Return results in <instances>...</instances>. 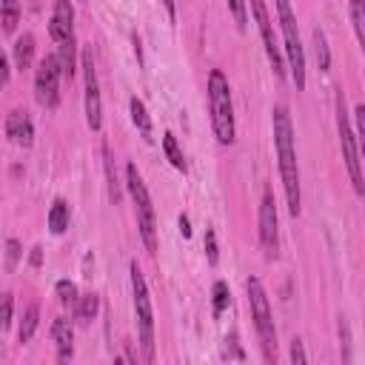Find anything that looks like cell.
Here are the masks:
<instances>
[{
	"instance_id": "4316f807",
	"label": "cell",
	"mask_w": 365,
	"mask_h": 365,
	"mask_svg": "<svg viewBox=\"0 0 365 365\" xmlns=\"http://www.w3.org/2000/svg\"><path fill=\"white\" fill-rule=\"evenodd\" d=\"M54 291H57V299H60L63 305H71V308H74V302H77V285H74L71 279H57Z\"/></svg>"
},
{
	"instance_id": "d6986e66",
	"label": "cell",
	"mask_w": 365,
	"mask_h": 365,
	"mask_svg": "<svg viewBox=\"0 0 365 365\" xmlns=\"http://www.w3.org/2000/svg\"><path fill=\"white\" fill-rule=\"evenodd\" d=\"M128 111H131V123L140 128V134H143L145 140H151V117H148V111H145V103H143L140 97H131V100H128Z\"/></svg>"
},
{
	"instance_id": "ac0fdd59",
	"label": "cell",
	"mask_w": 365,
	"mask_h": 365,
	"mask_svg": "<svg viewBox=\"0 0 365 365\" xmlns=\"http://www.w3.org/2000/svg\"><path fill=\"white\" fill-rule=\"evenodd\" d=\"M34 60V34H20L14 43V66L17 68H29Z\"/></svg>"
},
{
	"instance_id": "44dd1931",
	"label": "cell",
	"mask_w": 365,
	"mask_h": 365,
	"mask_svg": "<svg viewBox=\"0 0 365 365\" xmlns=\"http://www.w3.org/2000/svg\"><path fill=\"white\" fill-rule=\"evenodd\" d=\"M48 228H51V234H63L68 228V202L66 200H54V205L48 211Z\"/></svg>"
},
{
	"instance_id": "d4e9b609",
	"label": "cell",
	"mask_w": 365,
	"mask_h": 365,
	"mask_svg": "<svg viewBox=\"0 0 365 365\" xmlns=\"http://www.w3.org/2000/svg\"><path fill=\"white\" fill-rule=\"evenodd\" d=\"M211 302H214V317H220L225 308H228V302H231V294H228V285L222 282V279H217L214 282V288H211Z\"/></svg>"
},
{
	"instance_id": "7c38bea8",
	"label": "cell",
	"mask_w": 365,
	"mask_h": 365,
	"mask_svg": "<svg viewBox=\"0 0 365 365\" xmlns=\"http://www.w3.org/2000/svg\"><path fill=\"white\" fill-rule=\"evenodd\" d=\"M48 34L54 43L74 37V6L68 0H54V11L48 20Z\"/></svg>"
},
{
	"instance_id": "cb8c5ba5",
	"label": "cell",
	"mask_w": 365,
	"mask_h": 365,
	"mask_svg": "<svg viewBox=\"0 0 365 365\" xmlns=\"http://www.w3.org/2000/svg\"><path fill=\"white\" fill-rule=\"evenodd\" d=\"M103 163H106V180H108V197L111 202H120V180H117V171H114V157L108 151V145H103Z\"/></svg>"
},
{
	"instance_id": "4fadbf2b",
	"label": "cell",
	"mask_w": 365,
	"mask_h": 365,
	"mask_svg": "<svg viewBox=\"0 0 365 365\" xmlns=\"http://www.w3.org/2000/svg\"><path fill=\"white\" fill-rule=\"evenodd\" d=\"M6 137L14 145H23V148H29L34 143V125H31V117L23 108H14L6 117Z\"/></svg>"
},
{
	"instance_id": "7402d4cb",
	"label": "cell",
	"mask_w": 365,
	"mask_h": 365,
	"mask_svg": "<svg viewBox=\"0 0 365 365\" xmlns=\"http://www.w3.org/2000/svg\"><path fill=\"white\" fill-rule=\"evenodd\" d=\"M163 151H165L168 163H171L177 171H185V157H182V148H180V143H177V137H174L171 131H165V134H163Z\"/></svg>"
},
{
	"instance_id": "30bf717a",
	"label": "cell",
	"mask_w": 365,
	"mask_h": 365,
	"mask_svg": "<svg viewBox=\"0 0 365 365\" xmlns=\"http://www.w3.org/2000/svg\"><path fill=\"white\" fill-rule=\"evenodd\" d=\"M80 63H83V77H86V123H88L91 131H100V125H103V103H100V83H97V68H94L91 48L83 51Z\"/></svg>"
},
{
	"instance_id": "f546056e",
	"label": "cell",
	"mask_w": 365,
	"mask_h": 365,
	"mask_svg": "<svg viewBox=\"0 0 365 365\" xmlns=\"http://www.w3.org/2000/svg\"><path fill=\"white\" fill-rule=\"evenodd\" d=\"M225 3H228V11L234 14L237 26L245 29L248 26V6H245V0H225Z\"/></svg>"
},
{
	"instance_id": "1f68e13d",
	"label": "cell",
	"mask_w": 365,
	"mask_h": 365,
	"mask_svg": "<svg viewBox=\"0 0 365 365\" xmlns=\"http://www.w3.org/2000/svg\"><path fill=\"white\" fill-rule=\"evenodd\" d=\"M339 339H342V362H351V331H348L345 317L339 319Z\"/></svg>"
},
{
	"instance_id": "3957f363",
	"label": "cell",
	"mask_w": 365,
	"mask_h": 365,
	"mask_svg": "<svg viewBox=\"0 0 365 365\" xmlns=\"http://www.w3.org/2000/svg\"><path fill=\"white\" fill-rule=\"evenodd\" d=\"M245 291H248L251 319H254V328H257V336H259V345H262V356H265V362H274L277 359V328H274V314H271V305H268V294H265V288L257 277L245 279Z\"/></svg>"
},
{
	"instance_id": "9c48e42d",
	"label": "cell",
	"mask_w": 365,
	"mask_h": 365,
	"mask_svg": "<svg viewBox=\"0 0 365 365\" xmlns=\"http://www.w3.org/2000/svg\"><path fill=\"white\" fill-rule=\"evenodd\" d=\"M251 14L259 26V37H262V46H265L274 77H285V60H282V51L277 46V37H274V23H271V14L265 9V0H251Z\"/></svg>"
},
{
	"instance_id": "52a82bcc",
	"label": "cell",
	"mask_w": 365,
	"mask_h": 365,
	"mask_svg": "<svg viewBox=\"0 0 365 365\" xmlns=\"http://www.w3.org/2000/svg\"><path fill=\"white\" fill-rule=\"evenodd\" d=\"M348 117H351V114H348V108H345V94L336 91V131H339V145H342V157H345V168H348L351 185H354L356 197H362V194H365V180H362L359 143H356V134H354Z\"/></svg>"
},
{
	"instance_id": "7a4b0ae2",
	"label": "cell",
	"mask_w": 365,
	"mask_h": 365,
	"mask_svg": "<svg viewBox=\"0 0 365 365\" xmlns=\"http://www.w3.org/2000/svg\"><path fill=\"white\" fill-rule=\"evenodd\" d=\"M208 111H211V128L220 145L234 143V103H231V86L228 77L220 68H211L208 74Z\"/></svg>"
},
{
	"instance_id": "8992f818",
	"label": "cell",
	"mask_w": 365,
	"mask_h": 365,
	"mask_svg": "<svg viewBox=\"0 0 365 365\" xmlns=\"http://www.w3.org/2000/svg\"><path fill=\"white\" fill-rule=\"evenodd\" d=\"M277 20H279V29H282V37H285L291 80H294L297 91H302L305 88V51H302L299 26H297V14L291 9V0H277Z\"/></svg>"
},
{
	"instance_id": "d590c367",
	"label": "cell",
	"mask_w": 365,
	"mask_h": 365,
	"mask_svg": "<svg viewBox=\"0 0 365 365\" xmlns=\"http://www.w3.org/2000/svg\"><path fill=\"white\" fill-rule=\"evenodd\" d=\"M29 262H31V265H40V262H43V248H40V245H34V248H31Z\"/></svg>"
},
{
	"instance_id": "8fae6325",
	"label": "cell",
	"mask_w": 365,
	"mask_h": 365,
	"mask_svg": "<svg viewBox=\"0 0 365 365\" xmlns=\"http://www.w3.org/2000/svg\"><path fill=\"white\" fill-rule=\"evenodd\" d=\"M259 242L268 259H277L279 254V220H277V205H274V194L271 188L262 194L259 202Z\"/></svg>"
},
{
	"instance_id": "6da1fadb",
	"label": "cell",
	"mask_w": 365,
	"mask_h": 365,
	"mask_svg": "<svg viewBox=\"0 0 365 365\" xmlns=\"http://www.w3.org/2000/svg\"><path fill=\"white\" fill-rule=\"evenodd\" d=\"M274 123V145H277V165L288 200V214L299 217L302 211V194H299V165H297V148H294V125L285 106H274L271 111Z\"/></svg>"
},
{
	"instance_id": "ba28073f",
	"label": "cell",
	"mask_w": 365,
	"mask_h": 365,
	"mask_svg": "<svg viewBox=\"0 0 365 365\" xmlns=\"http://www.w3.org/2000/svg\"><path fill=\"white\" fill-rule=\"evenodd\" d=\"M60 63H57V54H46L34 71V100L43 106V108H57L60 103Z\"/></svg>"
},
{
	"instance_id": "277c9868",
	"label": "cell",
	"mask_w": 365,
	"mask_h": 365,
	"mask_svg": "<svg viewBox=\"0 0 365 365\" xmlns=\"http://www.w3.org/2000/svg\"><path fill=\"white\" fill-rule=\"evenodd\" d=\"M125 185L131 191V200H134V208H137V228H140V237H143V245L148 254L157 251V217H154V205H151V194L137 171L134 163L125 165Z\"/></svg>"
},
{
	"instance_id": "ffe728a7",
	"label": "cell",
	"mask_w": 365,
	"mask_h": 365,
	"mask_svg": "<svg viewBox=\"0 0 365 365\" xmlns=\"http://www.w3.org/2000/svg\"><path fill=\"white\" fill-rule=\"evenodd\" d=\"M20 23V0H0V29L11 34Z\"/></svg>"
},
{
	"instance_id": "e0dca14e",
	"label": "cell",
	"mask_w": 365,
	"mask_h": 365,
	"mask_svg": "<svg viewBox=\"0 0 365 365\" xmlns=\"http://www.w3.org/2000/svg\"><path fill=\"white\" fill-rule=\"evenodd\" d=\"M37 319H40V308H37V302L26 305L23 319H20V328H17V342H20V345H26V342L34 336V331H37Z\"/></svg>"
},
{
	"instance_id": "2e32d148",
	"label": "cell",
	"mask_w": 365,
	"mask_h": 365,
	"mask_svg": "<svg viewBox=\"0 0 365 365\" xmlns=\"http://www.w3.org/2000/svg\"><path fill=\"white\" fill-rule=\"evenodd\" d=\"M97 308H100V297L88 291V294L77 297V302H74V319H77L80 325H88V322L97 317Z\"/></svg>"
},
{
	"instance_id": "603a6c76",
	"label": "cell",
	"mask_w": 365,
	"mask_h": 365,
	"mask_svg": "<svg viewBox=\"0 0 365 365\" xmlns=\"http://www.w3.org/2000/svg\"><path fill=\"white\" fill-rule=\"evenodd\" d=\"M314 57H317L319 71H328L331 68V48H328V40H325V31L322 29H314Z\"/></svg>"
},
{
	"instance_id": "e575fe53",
	"label": "cell",
	"mask_w": 365,
	"mask_h": 365,
	"mask_svg": "<svg viewBox=\"0 0 365 365\" xmlns=\"http://www.w3.org/2000/svg\"><path fill=\"white\" fill-rule=\"evenodd\" d=\"M177 225H180V234H182V237H191V222H188V217H185V214H180Z\"/></svg>"
},
{
	"instance_id": "f1b7e54d",
	"label": "cell",
	"mask_w": 365,
	"mask_h": 365,
	"mask_svg": "<svg viewBox=\"0 0 365 365\" xmlns=\"http://www.w3.org/2000/svg\"><path fill=\"white\" fill-rule=\"evenodd\" d=\"M20 257H23L20 242H17L14 237H9V240H6V271H14V265H17Z\"/></svg>"
},
{
	"instance_id": "836d02e7",
	"label": "cell",
	"mask_w": 365,
	"mask_h": 365,
	"mask_svg": "<svg viewBox=\"0 0 365 365\" xmlns=\"http://www.w3.org/2000/svg\"><path fill=\"white\" fill-rule=\"evenodd\" d=\"M9 74H11V68H9V57H6V51L0 48V88L9 83Z\"/></svg>"
},
{
	"instance_id": "5b68a950",
	"label": "cell",
	"mask_w": 365,
	"mask_h": 365,
	"mask_svg": "<svg viewBox=\"0 0 365 365\" xmlns=\"http://www.w3.org/2000/svg\"><path fill=\"white\" fill-rule=\"evenodd\" d=\"M131 274V294H134V314H137V331H140V351L145 362H154V311H151V297L145 277L137 262L128 268Z\"/></svg>"
},
{
	"instance_id": "83f0119b",
	"label": "cell",
	"mask_w": 365,
	"mask_h": 365,
	"mask_svg": "<svg viewBox=\"0 0 365 365\" xmlns=\"http://www.w3.org/2000/svg\"><path fill=\"white\" fill-rule=\"evenodd\" d=\"M11 311H14V299L9 291H0V334L11 325Z\"/></svg>"
},
{
	"instance_id": "484cf974",
	"label": "cell",
	"mask_w": 365,
	"mask_h": 365,
	"mask_svg": "<svg viewBox=\"0 0 365 365\" xmlns=\"http://www.w3.org/2000/svg\"><path fill=\"white\" fill-rule=\"evenodd\" d=\"M362 3L365 0H348L351 6V23H354V31H356V40L365 43V11H362Z\"/></svg>"
},
{
	"instance_id": "d6a6232c",
	"label": "cell",
	"mask_w": 365,
	"mask_h": 365,
	"mask_svg": "<svg viewBox=\"0 0 365 365\" xmlns=\"http://www.w3.org/2000/svg\"><path fill=\"white\" fill-rule=\"evenodd\" d=\"M291 362H294V365H305V362H308V356H305V348H302V339H299V336H294V342H291Z\"/></svg>"
},
{
	"instance_id": "8d00e7d4",
	"label": "cell",
	"mask_w": 365,
	"mask_h": 365,
	"mask_svg": "<svg viewBox=\"0 0 365 365\" xmlns=\"http://www.w3.org/2000/svg\"><path fill=\"white\" fill-rule=\"evenodd\" d=\"M163 6H165V11H168V17H174L177 14V6H174V0H160Z\"/></svg>"
},
{
	"instance_id": "5bb4252c",
	"label": "cell",
	"mask_w": 365,
	"mask_h": 365,
	"mask_svg": "<svg viewBox=\"0 0 365 365\" xmlns=\"http://www.w3.org/2000/svg\"><path fill=\"white\" fill-rule=\"evenodd\" d=\"M51 336H54V345H57V359L66 362L71 359V342H74V328L66 317H57L51 322Z\"/></svg>"
},
{
	"instance_id": "9a60e30c",
	"label": "cell",
	"mask_w": 365,
	"mask_h": 365,
	"mask_svg": "<svg viewBox=\"0 0 365 365\" xmlns=\"http://www.w3.org/2000/svg\"><path fill=\"white\" fill-rule=\"evenodd\" d=\"M57 63H60V71L63 77H74L77 74V46H74V37L63 40L60 43V51H57Z\"/></svg>"
},
{
	"instance_id": "4dcf8cb0",
	"label": "cell",
	"mask_w": 365,
	"mask_h": 365,
	"mask_svg": "<svg viewBox=\"0 0 365 365\" xmlns=\"http://www.w3.org/2000/svg\"><path fill=\"white\" fill-rule=\"evenodd\" d=\"M205 254H208V262L217 265V259H220V248H217V234H214V228L205 231Z\"/></svg>"
}]
</instances>
